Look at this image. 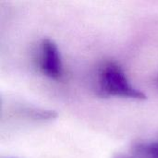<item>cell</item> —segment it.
<instances>
[{"label": "cell", "instance_id": "obj_1", "mask_svg": "<svg viewBox=\"0 0 158 158\" xmlns=\"http://www.w3.org/2000/svg\"><path fill=\"white\" fill-rule=\"evenodd\" d=\"M96 89L97 94L104 97H123L136 100L146 98L144 93L130 82L123 69L114 61H106L99 68Z\"/></svg>", "mask_w": 158, "mask_h": 158}, {"label": "cell", "instance_id": "obj_2", "mask_svg": "<svg viewBox=\"0 0 158 158\" xmlns=\"http://www.w3.org/2000/svg\"><path fill=\"white\" fill-rule=\"evenodd\" d=\"M39 66L42 72L50 79L58 80L62 76L63 66L59 49L51 39H44L40 45Z\"/></svg>", "mask_w": 158, "mask_h": 158}, {"label": "cell", "instance_id": "obj_3", "mask_svg": "<svg viewBox=\"0 0 158 158\" xmlns=\"http://www.w3.org/2000/svg\"><path fill=\"white\" fill-rule=\"evenodd\" d=\"M112 158H158V141L135 143Z\"/></svg>", "mask_w": 158, "mask_h": 158}]
</instances>
